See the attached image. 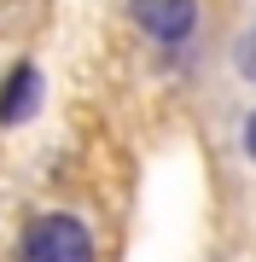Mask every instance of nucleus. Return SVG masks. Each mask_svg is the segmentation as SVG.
Segmentation results:
<instances>
[{"label": "nucleus", "instance_id": "obj_1", "mask_svg": "<svg viewBox=\"0 0 256 262\" xmlns=\"http://www.w3.org/2000/svg\"><path fill=\"white\" fill-rule=\"evenodd\" d=\"M18 262H94V233L82 215L70 210H47L24 227L18 239Z\"/></svg>", "mask_w": 256, "mask_h": 262}, {"label": "nucleus", "instance_id": "obj_2", "mask_svg": "<svg viewBox=\"0 0 256 262\" xmlns=\"http://www.w3.org/2000/svg\"><path fill=\"white\" fill-rule=\"evenodd\" d=\"M128 18L146 29L163 47H180V41L198 29V0H128Z\"/></svg>", "mask_w": 256, "mask_h": 262}, {"label": "nucleus", "instance_id": "obj_3", "mask_svg": "<svg viewBox=\"0 0 256 262\" xmlns=\"http://www.w3.org/2000/svg\"><path fill=\"white\" fill-rule=\"evenodd\" d=\"M35 99H41V70H35V64H18L6 82H0V122H6V128L29 122Z\"/></svg>", "mask_w": 256, "mask_h": 262}, {"label": "nucleus", "instance_id": "obj_4", "mask_svg": "<svg viewBox=\"0 0 256 262\" xmlns=\"http://www.w3.org/2000/svg\"><path fill=\"white\" fill-rule=\"evenodd\" d=\"M233 64H239V76H245V82L256 88V29H245V35H239V53H233Z\"/></svg>", "mask_w": 256, "mask_h": 262}, {"label": "nucleus", "instance_id": "obj_5", "mask_svg": "<svg viewBox=\"0 0 256 262\" xmlns=\"http://www.w3.org/2000/svg\"><path fill=\"white\" fill-rule=\"evenodd\" d=\"M245 151H250V163H256V111L245 117Z\"/></svg>", "mask_w": 256, "mask_h": 262}]
</instances>
